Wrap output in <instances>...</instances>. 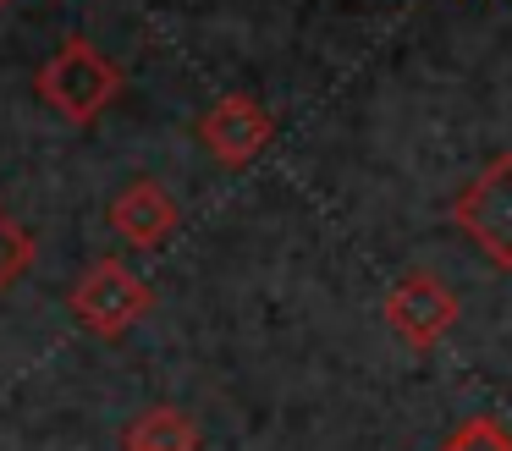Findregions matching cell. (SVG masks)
<instances>
[{"label": "cell", "instance_id": "obj_1", "mask_svg": "<svg viewBox=\"0 0 512 451\" xmlns=\"http://www.w3.org/2000/svg\"><path fill=\"white\" fill-rule=\"evenodd\" d=\"M34 88L61 121L89 127V121H100L105 110H111V99L122 94V66L105 50H94L89 39H67L45 66H39Z\"/></svg>", "mask_w": 512, "mask_h": 451}, {"label": "cell", "instance_id": "obj_2", "mask_svg": "<svg viewBox=\"0 0 512 451\" xmlns=\"http://www.w3.org/2000/svg\"><path fill=\"white\" fill-rule=\"evenodd\" d=\"M67 308H72V319H78L89 336L116 341V336H127L149 308H155V292H149V281L138 270H127L122 259H94L89 270L78 275Z\"/></svg>", "mask_w": 512, "mask_h": 451}, {"label": "cell", "instance_id": "obj_3", "mask_svg": "<svg viewBox=\"0 0 512 451\" xmlns=\"http://www.w3.org/2000/svg\"><path fill=\"white\" fill-rule=\"evenodd\" d=\"M380 314H386L391 336H397L408 352H435V347H441V341L457 330L463 303H457V292H452V286H446L435 270H408V275H402V281L386 292Z\"/></svg>", "mask_w": 512, "mask_h": 451}, {"label": "cell", "instance_id": "obj_4", "mask_svg": "<svg viewBox=\"0 0 512 451\" xmlns=\"http://www.w3.org/2000/svg\"><path fill=\"white\" fill-rule=\"evenodd\" d=\"M452 226L463 231L496 270H512V154H496V160L452 198Z\"/></svg>", "mask_w": 512, "mask_h": 451}, {"label": "cell", "instance_id": "obj_5", "mask_svg": "<svg viewBox=\"0 0 512 451\" xmlns=\"http://www.w3.org/2000/svg\"><path fill=\"white\" fill-rule=\"evenodd\" d=\"M270 138H276V121H270V110L259 105L254 94H221L199 116V143L210 149L215 165H226V171L254 165L259 154L270 149Z\"/></svg>", "mask_w": 512, "mask_h": 451}, {"label": "cell", "instance_id": "obj_6", "mask_svg": "<svg viewBox=\"0 0 512 451\" xmlns=\"http://www.w3.org/2000/svg\"><path fill=\"white\" fill-rule=\"evenodd\" d=\"M177 198H171L166 182H155V176H138V182H127L122 193L111 198V231L127 242V248H160V242L177 231Z\"/></svg>", "mask_w": 512, "mask_h": 451}, {"label": "cell", "instance_id": "obj_7", "mask_svg": "<svg viewBox=\"0 0 512 451\" xmlns=\"http://www.w3.org/2000/svg\"><path fill=\"white\" fill-rule=\"evenodd\" d=\"M122 451H199V424L182 407H144L127 424Z\"/></svg>", "mask_w": 512, "mask_h": 451}, {"label": "cell", "instance_id": "obj_8", "mask_svg": "<svg viewBox=\"0 0 512 451\" xmlns=\"http://www.w3.org/2000/svg\"><path fill=\"white\" fill-rule=\"evenodd\" d=\"M34 259H39L34 231H28L12 209L0 204V292H6L12 281H23V275L34 270Z\"/></svg>", "mask_w": 512, "mask_h": 451}, {"label": "cell", "instance_id": "obj_9", "mask_svg": "<svg viewBox=\"0 0 512 451\" xmlns=\"http://www.w3.org/2000/svg\"><path fill=\"white\" fill-rule=\"evenodd\" d=\"M441 451H512V429L490 413H474L441 440Z\"/></svg>", "mask_w": 512, "mask_h": 451}, {"label": "cell", "instance_id": "obj_10", "mask_svg": "<svg viewBox=\"0 0 512 451\" xmlns=\"http://www.w3.org/2000/svg\"><path fill=\"white\" fill-rule=\"evenodd\" d=\"M0 6H6V0H0Z\"/></svg>", "mask_w": 512, "mask_h": 451}]
</instances>
